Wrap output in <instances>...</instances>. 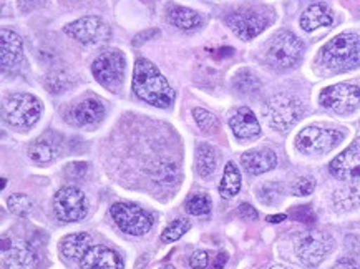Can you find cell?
Segmentation results:
<instances>
[{
	"instance_id": "obj_27",
	"label": "cell",
	"mask_w": 360,
	"mask_h": 269,
	"mask_svg": "<svg viewBox=\"0 0 360 269\" xmlns=\"http://www.w3.org/2000/svg\"><path fill=\"white\" fill-rule=\"evenodd\" d=\"M57 155H58L57 148H55L52 143L47 140L35 142L29 150L30 160L35 161V163H39V165L50 163V161H53L55 158H57Z\"/></svg>"
},
{
	"instance_id": "obj_15",
	"label": "cell",
	"mask_w": 360,
	"mask_h": 269,
	"mask_svg": "<svg viewBox=\"0 0 360 269\" xmlns=\"http://www.w3.org/2000/svg\"><path fill=\"white\" fill-rule=\"evenodd\" d=\"M83 269H123V259L107 246H91L82 259Z\"/></svg>"
},
{
	"instance_id": "obj_4",
	"label": "cell",
	"mask_w": 360,
	"mask_h": 269,
	"mask_svg": "<svg viewBox=\"0 0 360 269\" xmlns=\"http://www.w3.org/2000/svg\"><path fill=\"white\" fill-rule=\"evenodd\" d=\"M41 110L40 100L29 94L11 95L4 101V118L15 128H30L39 122Z\"/></svg>"
},
{
	"instance_id": "obj_3",
	"label": "cell",
	"mask_w": 360,
	"mask_h": 269,
	"mask_svg": "<svg viewBox=\"0 0 360 269\" xmlns=\"http://www.w3.org/2000/svg\"><path fill=\"white\" fill-rule=\"evenodd\" d=\"M304 44L290 30H281L269 40L266 47V62L278 70H288L301 60Z\"/></svg>"
},
{
	"instance_id": "obj_35",
	"label": "cell",
	"mask_w": 360,
	"mask_h": 269,
	"mask_svg": "<svg viewBox=\"0 0 360 269\" xmlns=\"http://www.w3.org/2000/svg\"><path fill=\"white\" fill-rule=\"evenodd\" d=\"M45 87H47V90L52 92V94H60V92L67 90L68 87H70V82H68V78L63 75V73H52L47 78V82H45Z\"/></svg>"
},
{
	"instance_id": "obj_36",
	"label": "cell",
	"mask_w": 360,
	"mask_h": 269,
	"mask_svg": "<svg viewBox=\"0 0 360 269\" xmlns=\"http://www.w3.org/2000/svg\"><path fill=\"white\" fill-rule=\"evenodd\" d=\"M86 171H89V165L85 161H72L65 166V175L70 180H83Z\"/></svg>"
},
{
	"instance_id": "obj_10",
	"label": "cell",
	"mask_w": 360,
	"mask_h": 269,
	"mask_svg": "<svg viewBox=\"0 0 360 269\" xmlns=\"http://www.w3.org/2000/svg\"><path fill=\"white\" fill-rule=\"evenodd\" d=\"M53 210L62 221H82L89 213L85 193L75 187L60 188L53 198Z\"/></svg>"
},
{
	"instance_id": "obj_31",
	"label": "cell",
	"mask_w": 360,
	"mask_h": 269,
	"mask_svg": "<svg viewBox=\"0 0 360 269\" xmlns=\"http://www.w3.org/2000/svg\"><path fill=\"white\" fill-rule=\"evenodd\" d=\"M186 210L189 215H195V216L210 215L211 199H210V196H206V194H195V196L188 199Z\"/></svg>"
},
{
	"instance_id": "obj_8",
	"label": "cell",
	"mask_w": 360,
	"mask_h": 269,
	"mask_svg": "<svg viewBox=\"0 0 360 269\" xmlns=\"http://www.w3.org/2000/svg\"><path fill=\"white\" fill-rule=\"evenodd\" d=\"M344 140V134L337 130L307 127L295 137V146L304 155H324Z\"/></svg>"
},
{
	"instance_id": "obj_11",
	"label": "cell",
	"mask_w": 360,
	"mask_h": 269,
	"mask_svg": "<svg viewBox=\"0 0 360 269\" xmlns=\"http://www.w3.org/2000/svg\"><path fill=\"white\" fill-rule=\"evenodd\" d=\"M124 67H127V63H124V57L120 50H107L95 58L94 65H91V72L101 85L113 90V88L122 85Z\"/></svg>"
},
{
	"instance_id": "obj_32",
	"label": "cell",
	"mask_w": 360,
	"mask_h": 269,
	"mask_svg": "<svg viewBox=\"0 0 360 269\" xmlns=\"http://www.w3.org/2000/svg\"><path fill=\"white\" fill-rule=\"evenodd\" d=\"M193 117H195L198 127H200L205 133H211L216 127H218V120H216L214 115L205 108L193 110Z\"/></svg>"
},
{
	"instance_id": "obj_44",
	"label": "cell",
	"mask_w": 360,
	"mask_h": 269,
	"mask_svg": "<svg viewBox=\"0 0 360 269\" xmlns=\"http://www.w3.org/2000/svg\"><path fill=\"white\" fill-rule=\"evenodd\" d=\"M269 269H290V268H285V266H281V264H278V266H271Z\"/></svg>"
},
{
	"instance_id": "obj_25",
	"label": "cell",
	"mask_w": 360,
	"mask_h": 269,
	"mask_svg": "<svg viewBox=\"0 0 360 269\" xmlns=\"http://www.w3.org/2000/svg\"><path fill=\"white\" fill-rule=\"evenodd\" d=\"M332 201L337 211H352L360 205V188L344 187L335 189Z\"/></svg>"
},
{
	"instance_id": "obj_43",
	"label": "cell",
	"mask_w": 360,
	"mask_h": 269,
	"mask_svg": "<svg viewBox=\"0 0 360 269\" xmlns=\"http://www.w3.org/2000/svg\"><path fill=\"white\" fill-rule=\"evenodd\" d=\"M285 218H288V215H276V216L267 218V221H269V223H281V221H284Z\"/></svg>"
},
{
	"instance_id": "obj_42",
	"label": "cell",
	"mask_w": 360,
	"mask_h": 269,
	"mask_svg": "<svg viewBox=\"0 0 360 269\" xmlns=\"http://www.w3.org/2000/svg\"><path fill=\"white\" fill-rule=\"evenodd\" d=\"M226 263H228V254L219 253L218 256H216L214 261H213V264H211V266H210V269H223Z\"/></svg>"
},
{
	"instance_id": "obj_33",
	"label": "cell",
	"mask_w": 360,
	"mask_h": 269,
	"mask_svg": "<svg viewBox=\"0 0 360 269\" xmlns=\"http://www.w3.org/2000/svg\"><path fill=\"white\" fill-rule=\"evenodd\" d=\"M257 196H259L266 205H276V203H279L281 196H283V188H281L279 183H266L264 187L259 189Z\"/></svg>"
},
{
	"instance_id": "obj_22",
	"label": "cell",
	"mask_w": 360,
	"mask_h": 269,
	"mask_svg": "<svg viewBox=\"0 0 360 269\" xmlns=\"http://www.w3.org/2000/svg\"><path fill=\"white\" fill-rule=\"evenodd\" d=\"M90 248L91 238L86 233L68 234L60 243V251H62L63 258L70 259V261H82Z\"/></svg>"
},
{
	"instance_id": "obj_45",
	"label": "cell",
	"mask_w": 360,
	"mask_h": 269,
	"mask_svg": "<svg viewBox=\"0 0 360 269\" xmlns=\"http://www.w3.org/2000/svg\"><path fill=\"white\" fill-rule=\"evenodd\" d=\"M160 269H174V268L172 266V264H163V266H161Z\"/></svg>"
},
{
	"instance_id": "obj_20",
	"label": "cell",
	"mask_w": 360,
	"mask_h": 269,
	"mask_svg": "<svg viewBox=\"0 0 360 269\" xmlns=\"http://www.w3.org/2000/svg\"><path fill=\"white\" fill-rule=\"evenodd\" d=\"M103 105L98 100L89 99L78 104L75 108H72L67 118L70 120L72 125H77V127H89V125L98 123L103 118Z\"/></svg>"
},
{
	"instance_id": "obj_9",
	"label": "cell",
	"mask_w": 360,
	"mask_h": 269,
	"mask_svg": "<svg viewBox=\"0 0 360 269\" xmlns=\"http://www.w3.org/2000/svg\"><path fill=\"white\" fill-rule=\"evenodd\" d=\"M110 213H112L115 225L127 234L143 236L150 233L153 226L151 216L131 203H115Z\"/></svg>"
},
{
	"instance_id": "obj_16",
	"label": "cell",
	"mask_w": 360,
	"mask_h": 269,
	"mask_svg": "<svg viewBox=\"0 0 360 269\" xmlns=\"http://www.w3.org/2000/svg\"><path fill=\"white\" fill-rule=\"evenodd\" d=\"M229 127L239 140H252L261 133V125L254 111L248 106H241L234 111L233 117L229 118Z\"/></svg>"
},
{
	"instance_id": "obj_40",
	"label": "cell",
	"mask_w": 360,
	"mask_h": 269,
	"mask_svg": "<svg viewBox=\"0 0 360 269\" xmlns=\"http://www.w3.org/2000/svg\"><path fill=\"white\" fill-rule=\"evenodd\" d=\"M239 215L246 218V220H257V211L251 205H246V203L239 206Z\"/></svg>"
},
{
	"instance_id": "obj_23",
	"label": "cell",
	"mask_w": 360,
	"mask_h": 269,
	"mask_svg": "<svg viewBox=\"0 0 360 269\" xmlns=\"http://www.w3.org/2000/svg\"><path fill=\"white\" fill-rule=\"evenodd\" d=\"M169 22L181 30H195L201 25V15L186 7H172L168 12Z\"/></svg>"
},
{
	"instance_id": "obj_21",
	"label": "cell",
	"mask_w": 360,
	"mask_h": 269,
	"mask_svg": "<svg viewBox=\"0 0 360 269\" xmlns=\"http://www.w3.org/2000/svg\"><path fill=\"white\" fill-rule=\"evenodd\" d=\"M334 22L330 8L324 4H312L306 8L301 17V27L306 32H314L321 27H329Z\"/></svg>"
},
{
	"instance_id": "obj_13",
	"label": "cell",
	"mask_w": 360,
	"mask_h": 269,
	"mask_svg": "<svg viewBox=\"0 0 360 269\" xmlns=\"http://www.w3.org/2000/svg\"><path fill=\"white\" fill-rule=\"evenodd\" d=\"M65 34L83 45L105 44L112 37V30L98 17H82L65 25Z\"/></svg>"
},
{
	"instance_id": "obj_1",
	"label": "cell",
	"mask_w": 360,
	"mask_h": 269,
	"mask_svg": "<svg viewBox=\"0 0 360 269\" xmlns=\"http://www.w3.org/2000/svg\"><path fill=\"white\" fill-rule=\"evenodd\" d=\"M133 92L145 100L146 104L168 108L174 101V92L163 73L153 62L146 58H138L133 72Z\"/></svg>"
},
{
	"instance_id": "obj_17",
	"label": "cell",
	"mask_w": 360,
	"mask_h": 269,
	"mask_svg": "<svg viewBox=\"0 0 360 269\" xmlns=\"http://www.w3.org/2000/svg\"><path fill=\"white\" fill-rule=\"evenodd\" d=\"M4 253L6 269H37V256L34 249L24 241H12Z\"/></svg>"
},
{
	"instance_id": "obj_6",
	"label": "cell",
	"mask_w": 360,
	"mask_h": 269,
	"mask_svg": "<svg viewBox=\"0 0 360 269\" xmlns=\"http://www.w3.org/2000/svg\"><path fill=\"white\" fill-rule=\"evenodd\" d=\"M332 249H334V238L324 231H306L295 239V254L299 261L311 268L324 261Z\"/></svg>"
},
{
	"instance_id": "obj_34",
	"label": "cell",
	"mask_w": 360,
	"mask_h": 269,
	"mask_svg": "<svg viewBox=\"0 0 360 269\" xmlns=\"http://www.w3.org/2000/svg\"><path fill=\"white\" fill-rule=\"evenodd\" d=\"M314 189H316V180L311 178V176H302L292 184L290 192L295 196H309V194L314 193Z\"/></svg>"
},
{
	"instance_id": "obj_5",
	"label": "cell",
	"mask_w": 360,
	"mask_h": 269,
	"mask_svg": "<svg viewBox=\"0 0 360 269\" xmlns=\"http://www.w3.org/2000/svg\"><path fill=\"white\" fill-rule=\"evenodd\" d=\"M262 113L278 132H289L302 117V105L289 95H276L264 104Z\"/></svg>"
},
{
	"instance_id": "obj_28",
	"label": "cell",
	"mask_w": 360,
	"mask_h": 269,
	"mask_svg": "<svg viewBox=\"0 0 360 269\" xmlns=\"http://www.w3.org/2000/svg\"><path fill=\"white\" fill-rule=\"evenodd\" d=\"M234 88H236L239 94L251 95V94H256V92L259 90L261 82L252 72L241 70L236 77H234Z\"/></svg>"
},
{
	"instance_id": "obj_2",
	"label": "cell",
	"mask_w": 360,
	"mask_h": 269,
	"mask_svg": "<svg viewBox=\"0 0 360 269\" xmlns=\"http://www.w3.org/2000/svg\"><path fill=\"white\" fill-rule=\"evenodd\" d=\"M321 62L332 72H349L360 67V37L342 34L322 47Z\"/></svg>"
},
{
	"instance_id": "obj_30",
	"label": "cell",
	"mask_w": 360,
	"mask_h": 269,
	"mask_svg": "<svg viewBox=\"0 0 360 269\" xmlns=\"http://www.w3.org/2000/svg\"><path fill=\"white\" fill-rule=\"evenodd\" d=\"M189 228H191V223L188 220L173 221L172 225L161 233V241H163V243H173V241H178L184 233H188Z\"/></svg>"
},
{
	"instance_id": "obj_7",
	"label": "cell",
	"mask_w": 360,
	"mask_h": 269,
	"mask_svg": "<svg viewBox=\"0 0 360 269\" xmlns=\"http://www.w3.org/2000/svg\"><path fill=\"white\" fill-rule=\"evenodd\" d=\"M226 24L234 32V35L248 42L262 34L269 27L271 17L262 8L246 7L231 12L226 18Z\"/></svg>"
},
{
	"instance_id": "obj_39",
	"label": "cell",
	"mask_w": 360,
	"mask_h": 269,
	"mask_svg": "<svg viewBox=\"0 0 360 269\" xmlns=\"http://www.w3.org/2000/svg\"><path fill=\"white\" fill-rule=\"evenodd\" d=\"M156 35H160L158 30H156V29H148V30H145V32H141V34H138V35L135 37V40H133V44L140 45V44H143V42H145V40L153 39V37H156Z\"/></svg>"
},
{
	"instance_id": "obj_38",
	"label": "cell",
	"mask_w": 360,
	"mask_h": 269,
	"mask_svg": "<svg viewBox=\"0 0 360 269\" xmlns=\"http://www.w3.org/2000/svg\"><path fill=\"white\" fill-rule=\"evenodd\" d=\"M210 264V254L206 251H195L189 258V266L193 269H206Z\"/></svg>"
},
{
	"instance_id": "obj_19",
	"label": "cell",
	"mask_w": 360,
	"mask_h": 269,
	"mask_svg": "<svg viewBox=\"0 0 360 269\" xmlns=\"http://www.w3.org/2000/svg\"><path fill=\"white\" fill-rule=\"evenodd\" d=\"M243 168L249 175H262L266 171H271L278 165V155L269 148H262V150H252L244 153L241 156Z\"/></svg>"
},
{
	"instance_id": "obj_37",
	"label": "cell",
	"mask_w": 360,
	"mask_h": 269,
	"mask_svg": "<svg viewBox=\"0 0 360 269\" xmlns=\"http://www.w3.org/2000/svg\"><path fill=\"white\" fill-rule=\"evenodd\" d=\"M290 216H292L294 220L306 223V225H314V223H316V215H314V211L309 206L292 208V210H290Z\"/></svg>"
},
{
	"instance_id": "obj_18",
	"label": "cell",
	"mask_w": 360,
	"mask_h": 269,
	"mask_svg": "<svg viewBox=\"0 0 360 269\" xmlns=\"http://www.w3.org/2000/svg\"><path fill=\"white\" fill-rule=\"evenodd\" d=\"M0 63L2 68H11L22 60L24 42L11 29L0 30Z\"/></svg>"
},
{
	"instance_id": "obj_24",
	"label": "cell",
	"mask_w": 360,
	"mask_h": 269,
	"mask_svg": "<svg viewBox=\"0 0 360 269\" xmlns=\"http://www.w3.org/2000/svg\"><path fill=\"white\" fill-rule=\"evenodd\" d=\"M239 189H241V173H239L238 166L233 161H229L219 183V193L224 198H234L239 193Z\"/></svg>"
},
{
	"instance_id": "obj_14",
	"label": "cell",
	"mask_w": 360,
	"mask_h": 269,
	"mask_svg": "<svg viewBox=\"0 0 360 269\" xmlns=\"http://www.w3.org/2000/svg\"><path fill=\"white\" fill-rule=\"evenodd\" d=\"M330 173L340 182H359L360 180V146L354 145L344 150L330 161Z\"/></svg>"
},
{
	"instance_id": "obj_29",
	"label": "cell",
	"mask_w": 360,
	"mask_h": 269,
	"mask_svg": "<svg viewBox=\"0 0 360 269\" xmlns=\"http://www.w3.org/2000/svg\"><path fill=\"white\" fill-rule=\"evenodd\" d=\"M7 208H8V211L12 213V215L25 218V216L30 215L32 208H34V203L30 201V198L27 196V194L15 193V194H11V196H8Z\"/></svg>"
},
{
	"instance_id": "obj_41",
	"label": "cell",
	"mask_w": 360,
	"mask_h": 269,
	"mask_svg": "<svg viewBox=\"0 0 360 269\" xmlns=\"http://www.w3.org/2000/svg\"><path fill=\"white\" fill-rule=\"evenodd\" d=\"M332 269H359V266L354 259L344 258V259H340V261H337Z\"/></svg>"
},
{
	"instance_id": "obj_12",
	"label": "cell",
	"mask_w": 360,
	"mask_h": 269,
	"mask_svg": "<svg viewBox=\"0 0 360 269\" xmlns=\"http://www.w3.org/2000/svg\"><path fill=\"white\" fill-rule=\"evenodd\" d=\"M321 105L339 115H347L360 105V88L349 83H337L327 87L321 94Z\"/></svg>"
},
{
	"instance_id": "obj_26",
	"label": "cell",
	"mask_w": 360,
	"mask_h": 269,
	"mask_svg": "<svg viewBox=\"0 0 360 269\" xmlns=\"http://www.w3.org/2000/svg\"><path fill=\"white\" fill-rule=\"evenodd\" d=\"M196 170L201 178H210L216 170V151L211 145L201 143L196 150Z\"/></svg>"
}]
</instances>
